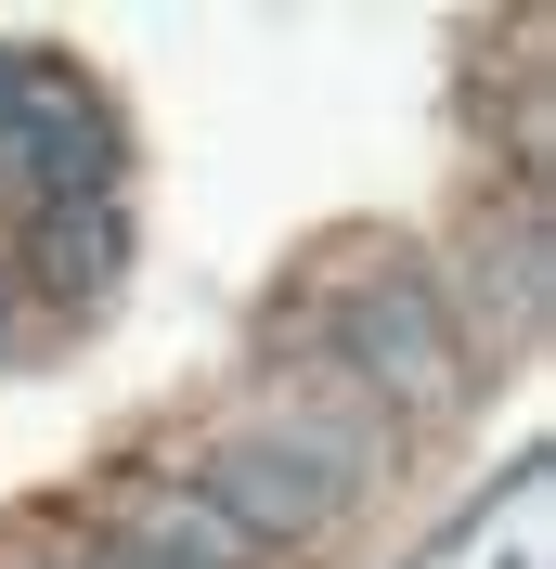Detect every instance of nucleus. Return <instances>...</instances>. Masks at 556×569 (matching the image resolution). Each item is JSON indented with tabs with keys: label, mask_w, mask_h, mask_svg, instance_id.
I'll return each mask as SVG.
<instances>
[{
	"label": "nucleus",
	"mask_w": 556,
	"mask_h": 569,
	"mask_svg": "<svg viewBox=\"0 0 556 569\" xmlns=\"http://www.w3.org/2000/svg\"><path fill=\"white\" fill-rule=\"evenodd\" d=\"M337 350H349V376H363V389H401V401H453V389H466V350H453L440 298H427L415 272H376V284H363Z\"/></svg>",
	"instance_id": "1"
},
{
	"label": "nucleus",
	"mask_w": 556,
	"mask_h": 569,
	"mask_svg": "<svg viewBox=\"0 0 556 569\" xmlns=\"http://www.w3.org/2000/svg\"><path fill=\"white\" fill-rule=\"evenodd\" d=\"M130 531H142L130 557H156V569H181V557H195V569H259V543H246L195 479H142V492H130Z\"/></svg>",
	"instance_id": "2"
},
{
	"label": "nucleus",
	"mask_w": 556,
	"mask_h": 569,
	"mask_svg": "<svg viewBox=\"0 0 556 569\" xmlns=\"http://www.w3.org/2000/svg\"><path fill=\"white\" fill-rule=\"evenodd\" d=\"M91 569H156V557H91Z\"/></svg>",
	"instance_id": "3"
}]
</instances>
